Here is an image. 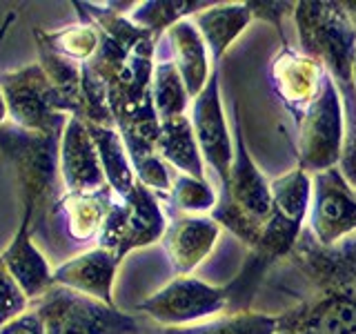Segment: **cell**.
Here are the masks:
<instances>
[{
	"instance_id": "6da1fadb",
	"label": "cell",
	"mask_w": 356,
	"mask_h": 334,
	"mask_svg": "<svg viewBox=\"0 0 356 334\" xmlns=\"http://www.w3.org/2000/svg\"><path fill=\"white\" fill-rule=\"evenodd\" d=\"M263 285L294 299L276 334H356V234L325 248L305 228Z\"/></svg>"
},
{
	"instance_id": "7a4b0ae2",
	"label": "cell",
	"mask_w": 356,
	"mask_h": 334,
	"mask_svg": "<svg viewBox=\"0 0 356 334\" xmlns=\"http://www.w3.org/2000/svg\"><path fill=\"white\" fill-rule=\"evenodd\" d=\"M272 212L265 223L263 237L254 250H248L241 272L225 285L229 292L227 312L252 310L256 294L261 292L265 278L274 265L281 263L294 250L296 241L305 230V218L312 198V176L296 165L270 181Z\"/></svg>"
},
{
	"instance_id": "3957f363",
	"label": "cell",
	"mask_w": 356,
	"mask_h": 334,
	"mask_svg": "<svg viewBox=\"0 0 356 334\" xmlns=\"http://www.w3.org/2000/svg\"><path fill=\"white\" fill-rule=\"evenodd\" d=\"M63 134L27 132L18 125H0V152L16 172L20 198L31 214V225L44 237V225L54 221L58 207Z\"/></svg>"
},
{
	"instance_id": "277c9868",
	"label": "cell",
	"mask_w": 356,
	"mask_h": 334,
	"mask_svg": "<svg viewBox=\"0 0 356 334\" xmlns=\"http://www.w3.org/2000/svg\"><path fill=\"white\" fill-rule=\"evenodd\" d=\"M272 212V185L252 161L245 145L238 105H234V163L225 183H218V200L211 209L220 228L232 232L245 248L259 245Z\"/></svg>"
},
{
	"instance_id": "5b68a950",
	"label": "cell",
	"mask_w": 356,
	"mask_h": 334,
	"mask_svg": "<svg viewBox=\"0 0 356 334\" xmlns=\"http://www.w3.org/2000/svg\"><path fill=\"white\" fill-rule=\"evenodd\" d=\"M298 51L316 61L337 87L354 85L356 29L343 3L334 0H300L294 7Z\"/></svg>"
},
{
	"instance_id": "8992f818",
	"label": "cell",
	"mask_w": 356,
	"mask_h": 334,
	"mask_svg": "<svg viewBox=\"0 0 356 334\" xmlns=\"http://www.w3.org/2000/svg\"><path fill=\"white\" fill-rule=\"evenodd\" d=\"M33 312L44 334H154L159 328L58 283L36 299Z\"/></svg>"
},
{
	"instance_id": "52a82bcc",
	"label": "cell",
	"mask_w": 356,
	"mask_h": 334,
	"mask_svg": "<svg viewBox=\"0 0 356 334\" xmlns=\"http://www.w3.org/2000/svg\"><path fill=\"white\" fill-rule=\"evenodd\" d=\"M296 159L309 176L339 167L345 141V109L337 83L325 72L318 94L296 122Z\"/></svg>"
},
{
	"instance_id": "ba28073f",
	"label": "cell",
	"mask_w": 356,
	"mask_h": 334,
	"mask_svg": "<svg viewBox=\"0 0 356 334\" xmlns=\"http://www.w3.org/2000/svg\"><path fill=\"white\" fill-rule=\"evenodd\" d=\"M167 223L170 221L161 207V198L145 183L136 181L127 196L114 194L103 232L98 237V248L114 252L116 259L122 261V256L131 250L163 241Z\"/></svg>"
},
{
	"instance_id": "9c48e42d",
	"label": "cell",
	"mask_w": 356,
	"mask_h": 334,
	"mask_svg": "<svg viewBox=\"0 0 356 334\" xmlns=\"http://www.w3.org/2000/svg\"><path fill=\"white\" fill-rule=\"evenodd\" d=\"M229 308L227 287H216L196 276H176L145 299L138 310L159 328H181L218 317Z\"/></svg>"
},
{
	"instance_id": "30bf717a",
	"label": "cell",
	"mask_w": 356,
	"mask_h": 334,
	"mask_svg": "<svg viewBox=\"0 0 356 334\" xmlns=\"http://www.w3.org/2000/svg\"><path fill=\"white\" fill-rule=\"evenodd\" d=\"M0 92L5 96L7 111L16 125L38 134H63L67 118L60 109L56 89L40 65H29L20 72L0 76Z\"/></svg>"
},
{
	"instance_id": "8fae6325",
	"label": "cell",
	"mask_w": 356,
	"mask_h": 334,
	"mask_svg": "<svg viewBox=\"0 0 356 334\" xmlns=\"http://www.w3.org/2000/svg\"><path fill=\"white\" fill-rule=\"evenodd\" d=\"M305 228L325 248L356 234V192L345 181L339 167L312 174V198Z\"/></svg>"
},
{
	"instance_id": "7c38bea8",
	"label": "cell",
	"mask_w": 356,
	"mask_h": 334,
	"mask_svg": "<svg viewBox=\"0 0 356 334\" xmlns=\"http://www.w3.org/2000/svg\"><path fill=\"white\" fill-rule=\"evenodd\" d=\"M192 127L200 154L209 170H214L218 183H225L234 163V136L227 125L225 109L220 100V67H211L205 89L192 100Z\"/></svg>"
},
{
	"instance_id": "4fadbf2b",
	"label": "cell",
	"mask_w": 356,
	"mask_h": 334,
	"mask_svg": "<svg viewBox=\"0 0 356 334\" xmlns=\"http://www.w3.org/2000/svg\"><path fill=\"white\" fill-rule=\"evenodd\" d=\"M281 42V51L272 61L270 85L287 114L294 118V122H298L314 96L318 94L325 70L316 61L307 58L305 54L289 47L287 38Z\"/></svg>"
},
{
	"instance_id": "5bb4252c",
	"label": "cell",
	"mask_w": 356,
	"mask_h": 334,
	"mask_svg": "<svg viewBox=\"0 0 356 334\" xmlns=\"http://www.w3.org/2000/svg\"><path fill=\"white\" fill-rule=\"evenodd\" d=\"M60 174L70 194H92L107 187L103 163L87 122L70 118L60 141Z\"/></svg>"
},
{
	"instance_id": "9a60e30c",
	"label": "cell",
	"mask_w": 356,
	"mask_h": 334,
	"mask_svg": "<svg viewBox=\"0 0 356 334\" xmlns=\"http://www.w3.org/2000/svg\"><path fill=\"white\" fill-rule=\"evenodd\" d=\"M220 225L211 216L176 214L167 223L163 248L176 276H189L214 250Z\"/></svg>"
},
{
	"instance_id": "2e32d148",
	"label": "cell",
	"mask_w": 356,
	"mask_h": 334,
	"mask_svg": "<svg viewBox=\"0 0 356 334\" xmlns=\"http://www.w3.org/2000/svg\"><path fill=\"white\" fill-rule=\"evenodd\" d=\"M118 263L120 261L116 259V254L105 248L89 250L74 256L72 261L63 263L54 272V283L72 287L87 296H94L107 305H114L111 285H114Z\"/></svg>"
},
{
	"instance_id": "e0dca14e",
	"label": "cell",
	"mask_w": 356,
	"mask_h": 334,
	"mask_svg": "<svg viewBox=\"0 0 356 334\" xmlns=\"http://www.w3.org/2000/svg\"><path fill=\"white\" fill-rule=\"evenodd\" d=\"M163 38L170 45L172 61L183 78L189 96L194 100L205 89L211 76V67H214L203 36H200V31L192 22V18H185L181 22H176L172 29H167Z\"/></svg>"
},
{
	"instance_id": "ac0fdd59",
	"label": "cell",
	"mask_w": 356,
	"mask_h": 334,
	"mask_svg": "<svg viewBox=\"0 0 356 334\" xmlns=\"http://www.w3.org/2000/svg\"><path fill=\"white\" fill-rule=\"evenodd\" d=\"M29 228H31V214L25 212L18 234L3 254V263L7 265L11 276L18 281L27 299H38L54 285V272H49V265L44 261V256L31 243Z\"/></svg>"
},
{
	"instance_id": "d6986e66",
	"label": "cell",
	"mask_w": 356,
	"mask_h": 334,
	"mask_svg": "<svg viewBox=\"0 0 356 334\" xmlns=\"http://www.w3.org/2000/svg\"><path fill=\"white\" fill-rule=\"evenodd\" d=\"M192 22L203 36L211 65H220L232 42L248 29L252 11L248 3H214L192 16Z\"/></svg>"
},
{
	"instance_id": "ffe728a7",
	"label": "cell",
	"mask_w": 356,
	"mask_h": 334,
	"mask_svg": "<svg viewBox=\"0 0 356 334\" xmlns=\"http://www.w3.org/2000/svg\"><path fill=\"white\" fill-rule=\"evenodd\" d=\"M111 200H114V192L111 187H103L92 194H70L67 192L58 207L51 223H63L67 237L83 243L94 237H100L103 225L107 221Z\"/></svg>"
},
{
	"instance_id": "44dd1931",
	"label": "cell",
	"mask_w": 356,
	"mask_h": 334,
	"mask_svg": "<svg viewBox=\"0 0 356 334\" xmlns=\"http://www.w3.org/2000/svg\"><path fill=\"white\" fill-rule=\"evenodd\" d=\"M156 148H159L161 159L174 170H178V174L205 178V161L198 148L192 118L187 114L161 120V134Z\"/></svg>"
},
{
	"instance_id": "7402d4cb",
	"label": "cell",
	"mask_w": 356,
	"mask_h": 334,
	"mask_svg": "<svg viewBox=\"0 0 356 334\" xmlns=\"http://www.w3.org/2000/svg\"><path fill=\"white\" fill-rule=\"evenodd\" d=\"M89 134L96 143V150L100 156V163H103L107 185L111 187V192L116 196H127L134 185H136L138 176L134 172L131 161L122 136L118 134L116 127H107V125H89Z\"/></svg>"
},
{
	"instance_id": "603a6c76",
	"label": "cell",
	"mask_w": 356,
	"mask_h": 334,
	"mask_svg": "<svg viewBox=\"0 0 356 334\" xmlns=\"http://www.w3.org/2000/svg\"><path fill=\"white\" fill-rule=\"evenodd\" d=\"M154 334H276V315L259 310L222 312L192 326L156 328Z\"/></svg>"
},
{
	"instance_id": "cb8c5ba5",
	"label": "cell",
	"mask_w": 356,
	"mask_h": 334,
	"mask_svg": "<svg viewBox=\"0 0 356 334\" xmlns=\"http://www.w3.org/2000/svg\"><path fill=\"white\" fill-rule=\"evenodd\" d=\"M152 100L159 120L185 116L192 107V96L178 74L172 56L154 63V78H152Z\"/></svg>"
},
{
	"instance_id": "d4e9b609",
	"label": "cell",
	"mask_w": 356,
	"mask_h": 334,
	"mask_svg": "<svg viewBox=\"0 0 356 334\" xmlns=\"http://www.w3.org/2000/svg\"><path fill=\"white\" fill-rule=\"evenodd\" d=\"M209 5L214 3H200V0H149V3L136 5V9L129 14V20L136 27L152 31L161 40L167 29H172L176 22L192 18Z\"/></svg>"
},
{
	"instance_id": "484cf974",
	"label": "cell",
	"mask_w": 356,
	"mask_h": 334,
	"mask_svg": "<svg viewBox=\"0 0 356 334\" xmlns=\"http://www.w3.org/2000/svg\"><path fill=\"white\" fill-rule=\"evenodd\" d=\"M218 194L207 183V178H194L187 174H176L172 183V192L167 203L174 205L178 214L187 216H209L216 207Z\"/></svg>"
},
{
	"instance_id": "4316f807",
	"label": "cell",
	"mask_w": 356,
	"mask_h": 334,
	"mask_svg": "<svg viewBox=\"0 0 356 334\" xmlns=\"http://www.w3.org/2000/svg\"><path fill=\"white\" fill-rule=\"evenodd\" d=\"M81 16H83L81 25L67 27L56 33H44V40H47L58 54H63L65 58H72L76 63H89L94 58V54L98 51L100 33H98V27L83 14V11H81Z\"/></svg>"
},
{
	"instance_id": "83f0119b",
	"label": "cell",
	"mask_w": 356,
	"mask_h": 334,
	"mask_svg": "<svg viewBox=\"0 0 356 334\" xmlns=\"http://www.w3.org/2000/svg\"><path fill=\"white\" fill-rule=\"evenodd\" d=\"M339 92L345 109V141H343L339 170L356 192V89L352 85V87H341Z\"/></svg>"
},
{
	"instance_id": "f1b7e54d",
	"label": "cell",
	"mask_w": 356,
	"mask_h": 334,
	"mask_svg": "<svg viewBox=\"0 0 356 334\" xmlns=\"http://www.w3.org/2000/svg\"><path fill=\"white\" fill-rule=\"evenodd\" d=\"M27 308V294L0 259V328L18 319Z\"/></svg>"
},
{
	"instance_id": "f546056e",
	"label": "cell",
	"mask_w": 356,
	"mask_h": 334,
	"mask_svg": "<svg viewBox=\"0 0 356 334\" xmlns=\"http://www.w3.org/2000/svg\"><path fill=\"white\" fill-rule=\"evenodd\" d=\"M248 5H250V11H252V18L270 22L272 27H276L281 40H285L283 20L287 16H294L296 3H272V0H256V3H248Z\"/></svg>"
},
{
	"instance_id": "4dcf8cb0",
	"label": "cell",
	"mask_w": 356,
	"mask_h": 334,
	"mask_svg": "<svg viewBox=\"0 0 356 334\" xmlns=\"http://www.w3.org/2000/svg\"><path fill=\"white\" fill-rule=\"evenodd\" d=\"M0 334H44V328L36 312H25L0 328Z\"/></svg>"
},
{
	"instance_id": "1f68e13d",
	"label": "cell",
	"mask_w": 356,
	"mask_h": 334,
	"mask_svg": "<svg viewBox=\"0 0 356 334\" xmlns=\"http://www.w3.org/2000/svg\"><path fill=\"white\" fill-rule=\"evenodd\" d=\"M343 9H345V14L350 16L352 25H354V29H356V0H345V3H343Z\"/></svg>"
},
{
	"instance_id": "d6a6232c",
	"label": "cell",
	"mask_w": 356,
	"mask_h": 334,
	"mask_svg": "<svg viewBox=\"0 0 356 334\" xmlns=\"http://www.w3.org/2000/svg\"><path fill=\"white\" fill-rule=\"evenodd\" d=\"M5 114H7V103H5V96H3V92H0V125H3Z\"/></svg>"
},
{
	"instance_id": "836d02e7",
	"label": "cell",
	"mask_w": 356,
	"mask_h": 334,
	"mask_svg": "<svg viewBox=\"0 0 356 334\" xmlns=\"http://www.w3.org/2000/svg\"><path fill=\"white\" fill-rule=\"evenodd\" d=\"M354 89H356V65H354Z\"/></svg>"
}]
</instances>
